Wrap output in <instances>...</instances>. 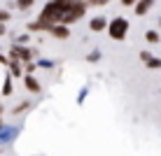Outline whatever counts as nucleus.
I'll return each mask as SVG.
<instances>
[{"label": "nucleus", "instance_id": "f257e3e1", "mask_svg": "<svg viewBox=\"0 0 161 156\" xmlns=\"http://www.w3.org/2000/svg\"><path fill=\"white\" fill-rule=\"evenodd\" d=\"M129 30H131V21L126 16H112L108 21V28H105V33H108V37L112 42H124Z\"/></svg>", "mask_w": 161, "mask_h": 156}, {"label": "nucleus", "instance_id": "f03ea898", "mask_svg": "<svg viewBox=\"0 0 161 156\" xmlns=\"http://www.w3.org/2000/svg\"><path fill=\"white\" fill-rule=\"evenodd\" d=\"M86 3H73L68 9L63 12V16H61V24L63 26H73V24H77V21H82L86 16Z\"/></svg>", "mask_w": 161, "mask_h": 156}, {"label": "nucleus", "instance_id": "7ed1b4c3", "mask_svg": "<svg viewBox=\"0 0 161 156\" xmlns=\"http://www.w3.org/2000/svg\"><path fill=\"white\" fill-rule=\"evenodd\" d=\"M9 56L19 58L21 63H31V61H37V49L28 47V44H12L9 47Z\"/></svg>", "mask_w": 161, "mask_h": 156}, {"label": "nucleus", "instance_id": "20e7f679", "mask_svg": "<svg viewBox=\"0 0 161 156\" xmlns=\"http://www.w3.org/2000/svg\"><path fill=\"white\" fill-rule=\"evenodd\" d=\"M21 79H24V86H26L28 93H33V96H40L42 93V82L37 79L35 75H24Z\"/></svg>", "mask_w": 161, "mask_h": 156}, {"label": "nucleus", "instance_id": "39448f33", "mask_svg": "<svg viewBox=\"0 0 161 156\" xmlns=\"http://www.w3.org/2000/svg\"><path fill=\"white\" fill-rule=\"evenodd\" d=\"M108 16L105 14H96V16H91L89 19V30L91 33H105V28H108Z\"/></svg>", "mask_w": 161, "mask_h": 156}, {"label": "nucleus", "instance_id": "423d86ee", "mask_svg": "<svg viewBox=\"0 0 161 156\" xmlns=\"http://www.w3.org/2000/svg\"><path fill=\"white\" fill-rule=\"evenodd\" d=\"M49 35L54 37V40H58V42H63V40H68L70 37V26H63V24H56V26H52V28L47 30Z\"/></svg>", "mask_w": 161, "mask_h": 156}, {"label": "nucleus", "instance_id": "0eeeda50", "mask_svg": "<svg viewBox=\"0 0 161 156\" xmlns=\"http://www.w3.org/2000/svg\"><path fill=\"white\" fill-rule=\"evenodd\" d=\"M7 72L14 77V79H19V77H24V63H21L19 58H12V56H7Z\"/></svg>", "mask_w": 161, "mask_h": 156}, {"label": "nucleus", "instance_id": "6e6552de", "mask_svg": "<svg viewBox=\"0 0 161 156\" xmlns=\"http://www.w3.org/2000/svg\"><path fill=\"white\" fill-rule=\"evenodd\" d=\"M152 7H154V0H138L136 5H133V14L136 16H145L152 12Z\"/></svg>", "mask_w": 161, "mask_h": 156}, {"label": "nucleus", "instance_id": "1a4fd4ad", "mask_svg": "<svg viewBox=\"0 0 161 156\" xmlns=\"http://www.w3.org/2000/svg\"><path fill=\"white\" fill-rule=\"evenodd\" d=\"M33 107H35V103H33V100H21V103H16L14 107H12V116H21V114L31 112Z\"/></svg>", "mask_w": 161, "mask_h": 156}, {"label": "nucleus", "instance_id": "9d476101", "mask_svg": "<svg viewBox=\"0 0 161 156\" xmlns=\"http://www.w3.org/2000/svg\"><path fill=\"white\" fill-rule=\"evenodd\" d=\"M12 93H14V77L7 72V75H5V82H3V96L9 98Z\"/></svg>", "mask_w": 161, "mask_h": 156}, {"label": "nucleus", "instance_id": "9b49d317", "mask_svg": "<svg viewBox=\"0 0 161 156\" xmlns=\"http://www.w3.org/2000/svg\"><path fill=\"white\" fill-rule=\"evenodd\" d=\"M145 42H147V44H161V33H159L157 28L145 30Z\"/></svg>", "mask_w": 161, "mask_h": 156}, {"label": "nucleus", "instance_id": "f8f14e48", "mask_svg": "<svg viewBox=\"0 0 161 156\" xmlns=\"http://www.w3.org/2000/svg\"><path fill=\"white\" fill-rule=\"evenodd\" d=\"M101 61H103V51L101 49H91V51L86 54V63L96 65V63H101Z\"/></svg>", "mask_w": 161, "mask_h": 156}, {"label": "nucleus", "instance_id": "ddd939ff", "mask_svg": "<svg viewBox=\"0 0 161 156\" xmlns=\"http://www.w3.org/2000/svg\"><path fill=\"white\" fill-rule=\"evenodd\" d=\"M35 63H37V70H54L56 68V61L54 58H37Z\"/></svg>", "mask_w": 161, "mask_h": 156}, {"label": "nucleus", "instance_id": "4468645a", "mask_svg": "<svg viewBox=\"0 0 161 156\" xmlns=\"http://www.w3.org/2000/svg\"><path fill=\"white\" fill-rule=\"evenodd\" d=\"M14 7L19 12H28V9L35 7V0H14Z\"/></svg>", "mask_w": 161, "mask_h": 156}, {"label": "nucleus", "instance_id": "2eb2a0df", "mask_svg": "<svg viewBox=\"0 0 161 156\" xmlns=\"http://www.w3.org/2000/svg\"><path fill=\"white\" fill-rule=\"evenodd\" d=\"M26 30H28L31 33V35H33V33H47V30H44V26L40 24V21H28V24H26Z\"/></svg>", "mask_w": 161, "mask_h": 156}, {"label": "nucleus", "instance_id": "dca6fc26", "mask_svg": "<svg viewBox=\"0 0 161 156\" xmlns=\"http://www.w3.org/2000/svg\"><path fill=\"white\" fill-rule=\"evenodd\" d=\"M145 68H149V70H161V56H149L147 61H145Z\"/></svg>", "mask_w": 161, "mask_h": 156}, {"label": "nucleus", "instance_id": "f3484780", "mask_svg": "<svg viewBox=\"0 0 161 156\" xmlns=\"http://www.w3.org/2000/svg\"><path fill=\"white\" fill-rule=\"evenodd\" d=\"M86 96H89V84H84V86L80 89V93H77V100H75V103H77V105H84Z\"/></svg>", "mask_w": 161, "mask_h": 156}, {"label": "nucleus", "instance_id": "a211bd4d", "mask_svg": "<svg viewBox=\"0 0 161 156\" xmlns=\"http://www.w3.org/2000/svg\"><path fill=\"white\" fill-rule=\"evenodd\" d=\"M37 72V63L31 61V63H24V75H35Z\"/></svg>", "mask_w": 161, "mask_h": 156}, {"label": "nucleus", "instance_id": "6ab92c4d", "mask_svg": "<svg viewBox=\"0 0 161 156\" xmlns=\"http://www.w3.org/2000/svg\"><path fill=\"white\" fill-rule=\"evenodd\" d=\"M28 42H31V33H21L14 37V44H28Z\"/></svg>", "mask_w": 161, "mask_h": 156}, {"label": "nucleus", "instance_id": "aec40b11", "mask_svg": "<svg viewBox=\"0 0 161 156\" xmlns=\"http://www.w3.org/2000/svg\"><path fill=\"white\" fill-rule=\"evenodd\" d=\"M110 0H86V7H108Z\"/></svg>", "mask_w": 161, "mask_h": 156}, {"label": "nucleus", "instance_id": "412c9836", "mask_svg": "<svg viewBox=\"0 0 161 156\" xmlns=\"http://www.w3.org/2000/svg\"><path fill=\"white\" fill-rule=\"evenodd\" d=\"M9 19H12V12H9V9H3V7H0V24H7Z\"/></svg>", "mask_w": 161, "mask_h": 156}, {"label": "nucleus", "instance_id": "4be33fe9", "mask_svg": "<svg viewBox=\"0 0 161 156\" xmlns=\"http://www.w3.org/2000/svg\"><path fill=\"white\" fill-rule=\"evenodd\" d=\"M119 3H121V5H124V7H133V5H136V3H138V0H119Z\"/></svg>", "mask_w": 161, "mask_h": 156}, {"label": "nucleus", "instance_id": "5701e85b", "mask_svg": "<svg viewBox=\"0 0 161 156\" xmlns=\"http://www.w3.org/2000/svg\"><path fill=\"white\" fill-rule=\"evenodd\" d=\"M5 33H7V24H0V37H3Z\"/></svg>", "mask_w": 161, "mask_h": 156}, {"label": "nucleus", "instance_id": "b1692460", "mask_svg": "<svg viewBox=\"0 0 161 156\" xmlns=\"http://www.w3.org/2000/svg\"><path fill=\"white\" fill-rule=\"evenodd\" d=\"M0 65H7V56H5L3 51H0Z\"/></svg>", "mask_w": 161, "mask_h": 156}, {"label": "nucleus", "instance_id": "393cba45", "mask_svg": "<svg viewBox=\"0 0 161 156\" xmlns=\"http://www.w3.org/2000/svg\"><path fill=\"white\" fill-rule=\"evenodd\" d=\"M5 114V105H3V100H0V116Z\"/></svg>", "mask_w": 161, "mask_h": 156}, {"label": "nucleus", "instance_id": "a878e982", "mask_svg": "<svg viewBox=\"0 0 161 156\" xmlns=\"http://www.w3.org/2000/svg\"><path fill=\"white\" fill-rule=\"evenodd\" d=\"M159 26H161V19H159Z\"/></svg>", "mask_w": 161, "mask_h": 156}]
</instances>
